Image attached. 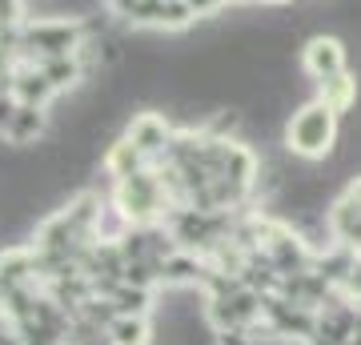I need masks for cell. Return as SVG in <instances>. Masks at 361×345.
<instances>
[{"label":"cell","instance_id":"obj_1","mask_svg":"<svg viewBox=\"0 0 361 345\" xmlns=\"http://www.w3.org/2000/svg\"><path fill=\"white\" fill-rule=\"evenodd\" d=\"M285 137H289L293 157H301V161H317V157H325L329 149H334V141H337V113L325 101L301 104V109L289 116Z\"/></svg>","mask_w":361,"mask_h":345},{"label":"cell","instance_id":"obj_2","mask_svg":"<svg viewBox=\"0 0 361 345\" xmlns=\"http://www.w3.org/2000/svg\"><path fill=\"white\" fill-rule=\"evenodd\" d=\"M77 40H80V28L68 25V20H37V25L25 32V49H32L37 44L49 61H65V56H77Z\"/></svg>","mask_w":361,"mask_h":345},{"label":"cell","instance_id":"obj_3","mask_svg":"<svg viewBox=\"0 0 361 345\" xmlns=\"http://www.w3.org/2000/svg\"><path fill=\"white\" fill-rule=\"evenodd\" d=\"M121 205L129 209L133 217H153L161 209V185L149 173H133L121 181Z\"/></svg>","mask_w":361,"mask_h":345},{"label":"cell","instance_id":"obj_4","mask_svg":"<svg viewBox=\"0 0 361 345\" xmlns=\"http://www.w3.org/2000/svg\"><path fill=\"white\" fill-rule=\"evenodd\" d=\"M305 68H310V77H317L325 85V80L345 73V52L334 37H313L310 49H305Z\"/></svg>","mask_w":361,"mask_h":345},{"label":"cell","instance_id":"obj_5","mask_svg":"<svg viewBox=\"0 0 361 345\" xmlns=\"http://www.w3.org/2000/svg\"><path fill=\"white\" fill-rule=\"evenodd\" d=\"M165 141H169L165 116L145 113V116H137V121L129 125V145L137 149V153H157V149H161Z\"/></svg>","mask_w":361,"mask_h":345},{"label":"cell","instance_id":"obj_6","mask_svg":"<svg viewBox=\"0 0 361 345\" xmlns=\"http://www.w3.org/2000/svg\"><path fill=\"white\" fill-rule=\"evenodd\" d=\"M44 125H49V121H44V109L20 104V109H16V116H13V125H8V133H4V137H8L13 145H20V149H25V145H32V141L40 137V133H44Z\"/></svg>","mask_w":361,"mask_h":345},{"label":"cell","instance_id":"obj_7","mask_svg":"<svg viewBox=\"0 0 361 345\" xmlns=\"http://www.w3.org/2000/svg\"><path fill=\"white\" fill-rule=\"evenodd\" d=\"M109 341L113 345H145L149 341V329H145L141 317H113V325H109Z\"/></svg>","mask_w":361,"mask_h":345},{"label":"cell","instance_id":"obj_8","mask_svg":"<svg viewBox=\"0 0 361 345\" xmlns=\"http://www.w3.org/2000/svg\"><path fill=\"white\" fill-rule=\"evenodd\" d=\"M16 109H20V101H16V97H8V92H0V133H8Z\"/></svg>","mask_w":361,"mask_h":345}]
</instances>
